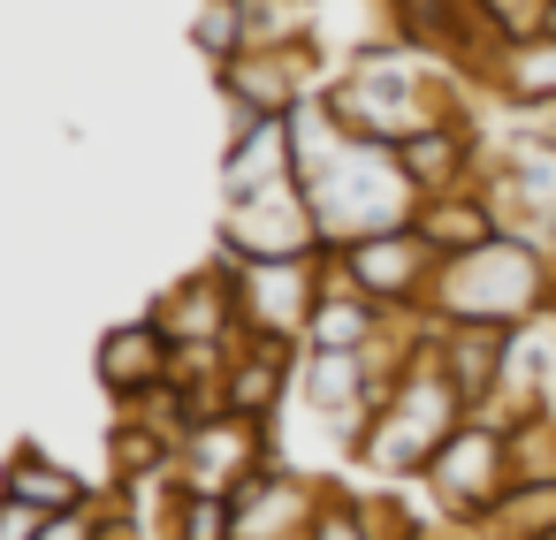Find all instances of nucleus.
Listing matches in <instances>:
<instances>
[{
	"label": "nucleus",
	"mask_w": 556,
	"mask_h": 540,
	"mask_svg": "<svg viewBox=\"0 0 556 540\" xmlns=\"http://www.w3.org/2000/svg\"><path fill=\"white\" fill-rule=\"evenodd\" d=\"M412 229L450 259V252H472V244H488L503 221H495V206H488V183H457V191H434V198H419V214H412Z\"/></svg>",
	"instance_id": "nucleus-20"
},
{
	"label": "nucleus",
	"mask_w": 556,
	"mask_h": 540,
	"mask_svg": "<svg viewBox=\"0 0 556 540\" xmlns=\"http://www.w3.org/2000/svg\"><path fill=\"white\" fill-rule=\"evenodd\" d=\"M548 312H556V297H548Z\"/></svg>",
	"instance_id": "nucleus-31"
},
{
	"label": "nucleus",
	"mask_w": 556,
	"mask_h": 540,
	"mask_svg": "<svg viewBox=\"0 0 556 540\" xmlns=\"http://www.w3.org/2000/svg\"><path fill=\"white\" fill-rule=\"evenodd\" d=\"M305 540H381V532H374L366 494H351L343 479H328V494H320V510H313V532H305Z\"/></svg>",
	"instance_id": "nucleus-27"
},
{
	"label": "nucleus",
	"mask_w": 556,
	"mask_h": 540,
	"mask_svg": "<svg viewBox=\"0 0 556 540\" xmlns=\"http://www.w3.org/2000/svg\"><path fill=\"white\" fill-rule=\"evenodd\" d=\"M480 16L503 39H533V31H556V0H480Z\"/></svg>",
	"instance_id": "nucleus-28"
},
{
	"label": "nucleus",
	"mask_w": 556,
	"mask_h": 540,
	"mask_svg": "<svg viewBox=\"0 0 556 540\" xmlns=\"http://www.w3.org/2000/svg\"><path fill=\"white\" fill-rule=\"evenodd\" d=\"M275 183H298L290 115L229 123V145H222V198H260V191H275Z\"/></svg>",
	"instance_id": "nucleus-16"
},
{
	"label": "nucleus",
	"mask_w": 556,
	"mask_h": 540,
	"mask_svg": "<svg viewBox=\"0 0 556 540\" xmlns=\"http://www.w3.org/2000/svg\"><path fill=\"white\" fill-rule=\"evenodd\" d=\"M465 426V396L450 388V373L434 365V350H412L404 373L381 388V403L366 411L351 457L374 472V479H419V464Z\"/></svg>",
	"instance_id": "nucleus-2"
},
{
	"label": "nucleus",
	"mask_w": 556,
	"mask_h": 540,
	"mask_svg": "<svg viewBox=\"0 0 556 540\" xmlns=\"http://www.w3.org/2000/svg\"><path fill=\"white\" fill-rule=\"evenodd\" d=\"M328 252L320 221H313V198L305 183H275L260 198H222V221H214V259L237 267V259H313Z\"/></svg>",
	"instance_id": "nucleus-5"
},
{
	"label": "nucleus",
	"mask_w": 556,
	"mask_h": 540,
	"mask_svg": "<svg viewBox=\"0 0 556 540\" xmlns=\"http://www.w3.org/2000/svg\"><path fill=\"white\" fill-rule=\"evenodd\" d=\"M229 290H237V327L244 335L305 350V320L320 305V252L313 259H237Z\"/></svg>",
	"instance_id": "nucleus-7"
},
{
	"label": "nucleus",
	"mask_w": 556,
	"mask_h": 540,
	"mask_svg": "<svg viewBox=\"0 0 556 540\" xmlns=\"http://www.w3.org/2000/svg\"><path fill=\"white\" fill-rule=\"evenodd\" d=\"M305 198H313V221L328 244H358V236H381V229H404L419 214V191L396 160V145H366L351 138L336 160H320L313 176H298Z\"/></svg>",
	"instance_id": "nucleus-3"
},
{
	"label": "nucleus",
	"mask_w": 556,
	"mask_h": 540,
	"mask_svg": "<svg viewBox=\"0 0 556 540\" xmlns=\"http://www.w3.org/2000/svg\"><path fill=\"white\" fill-rule=\"evenodd\" d=\"M389 320H396V312L366 305L358 290H320V305H313V320H305V350H374V343L389 335Z\"/></svg>",
	"instance_id": "nucleus-22"
},
{
	"label": "nucleus",
	"mask_w": 556,
	"mask_h": 540,
	"mask_svg": "<svg viewBox=\"0 0 556 540\" xmlns=\"http://www.w3.org/2000/svg\"><path fill=\"white\" fill-rule=\"evenodd\" d=\"M320 494H328L320 472H298V464L267 457L260 472H244L229 487V540H305Z\"/></svg>",
	"instance_id": "nucleus-11"
},
{
	"label": "nucleus",
	"mask_w": 556,
	"mask_h": 540,
	"mask_svg": "<svg viewBox=\"0 0 556 540\" xmlns=\"http://www.w3.org/2000/svg\"><path fill=\"white\" fill-rule=\"evenodd\" d=\"M92 373H100V388H108L115 403L153 396V388H168V373H176V343L138 312V320H123V327H108V335H100Z\"/></svg>",
	"instance_id": "nucleus-17"
},
{
	"label": "nucleus",
	"mask_w": 556,
	"mask_h": 540,
	"mask_svg": "<svg viewBox=\"0 0 556 540\" xmlns=\"http://www.w3.org/2000/svg\"><path fill=\"white\" fill-rule=\"evenodd\" d=\"M146 320H153L176 350H222V343L244 335V327H237V290H229V267H222V259L176 274V282L146 305Z\"/></svg>",
	"instance_id": "nucleus-12"
},
{
	"label": "nucleus",
	"mask_w": 556,
	"mask_h": 540,
	"mask_svg": "<svg viewBox=\"0 0 556 540\" xmlns=\"http://www.w3.org/2000/svg\"><path fill=\"white\" fill-rule=\"evenodd\" d=\"M480 92H495L510 115H533V107H556V31H533V39H503L495 62L472 77Z\"/></svg>",
	"instance_id": "nucleus-18"
},
{
	"label": "nucleus",
	"mask_w": 556,
	"mask_h": 540,
	"mask_svg": "<svg viewBox=\"0 0 556 540\" xmlns=\"http://www.w3.org/2000/svg\"><path fill=\"white\" fill-rule=\"evenodd\" d=\"M0 494H16V502H31V510H77V502H92L100 487L85 479V472H70L54 449H39V441H16L9 457H0Z\"/></svg>",
	"instance_id": "nucleus-19"
},
{
	"label": "nucleus",
	"mask_w": 556,
	"mask_h": 540,
	"mask_svg": "<svg viewBox=\"0 0 556 540\" xmlns=\"http://www.w3.org/2000/svg\"><path fill=\"white\" fill-rule=\"evenodd\" d=\"M214 92L229 107V123L252 115H298V100L320 92V54L313 47H244L214 69Z\"/></svg>",
	"instance_id": "nucleus-9"
},
{
	"label": "nucleus",
	"mask_w": 556,
	"mask_h": 540,
	"mask_svg": "<svg viewBox=\"0 0 556 540\" xmlns=\"http://www.w3.org/2000/svg\"><path fill=\"white\" fill-rule=\"evenodd\" d=\"M343 252V274L366 305L381 312H427V282L442 267V252L404 221V229H381V236H358V244H336Z\"/></svg>",
	"instance_id": "nucleus-10"
},
{
	"label": "nucleus",
	"mask_w": 556,
	"mask_h": 540,
	"mask_svg": "<svg viewBox=\"0 0 556 540\" xmlns=\"http://www.w3.org/2000/svg\"><path fill=\"white\" fill-rule=\"evenodd\" d=\"M548 297H556V259L510 229H495L472 252H450L427 282V312L465 327H526L548 312Z\"/></svg>",
	"instance_id": "nucleus-1"
},
{
	"label": "nucleus",
	"mask_w": 556,
	"mask_h": 540,
	"mask_svg": "<svg viewBox=\"0 0 556 540\" xmlns=\"http://www.w3.org/2000/svg\"><path fill=\"white\" fill-rule=\"evenodd\" d=\"M404 365H389L381 350H298V388H290V403H305L343 449L358 441V426H366V411L381 403V388L396 381Z\"/></svg>",
	"instance_id": "nucleus-6"
},
{
	"label": "nucleus",
	"mask_w": 556,
	"mask_h": 540,
	"mask_svg": "<svg viewBox=\"0 0 556 540\" xmlns=\"http://www.w3.org/2000/svg\"><path fill=\"white\" fill-rule=\"evenodd\" d=\"M320 0H244V47H313Z\"/></svg>",
	"instance_id": "nucleus-24"
},
{
	"label": "nucleus",
	"mask_w": 556,
	"mask_h": 540,
	"mask_svg": "<svg viewBox=\"0 0 556 540\" xmlns=\"http://www.w3.org/2000/svg\"><path fill=\"white\" fill-rule=\"evenodd\" d=\"M419 494L434 517H457V525H480L503 494H510V441L495 419L465 411V426L419 464Z\"/></svg>",
	"instance_id": "nucleus-4"
},
{
	"label": "nucleus",
	"mask_w": 556,
	"mask_h": 540,
	"mask_svg": "<svg viewBox=\"0 0 556 540\" xmlns=\"http://www.w3.org/2000/svg\"><path fill=\"white\" fill-rule=\"evenodd\" d=\"M191 47H199L206 69L244 54V0H199V9H191Z\"/></svg>",
	"instance_id": "nucleus-26"
},
{
	"label": "nucleus",
	"mask_w": 556,
	"mask_h": 540,
	"mask_svg": "<svg viewBox=\"0 0 556 540\" xmlns=\"http://www.w3.org/2000/svg\"><path fill=\"white\" fill-rule=\"evenodd\" d=\"M39 525H47V510L16 502V494H0V540H39Z\"/></svg>",
	"instance_id": "nucleus-29"
},
{
	"label": "nucleus",
	"mask_w": 556,
	"mask_h": 540,
	"mask_svg": "<svg viewBox=\"0 0 556 540\" xmlns=\"http://www.w3.org/2000/svg\"><path fill=\"white\" fill-rule=\"evenodd\" d=\"M427 350L450 373V388L465 396V411L495 403L503 388V358H510V327H465V320H434L427 312Z\"/></svg>",
	"instance_id": "nucleus-14"
},
{
	"label": "nucleus",
	"mask_w": 556,
	"mask_h": 540,
	"mask_svg": "<svg viewBox=\"0 0 556 540\" xmlns=\"http://www.w3.org/2000/svg\"><path fill=\"white\" fill-rule=\"evenodd\" d=\"M275 457V426L244 419V411H206L199 426H184L168 487H199V494H229L244 472H260Z\"/></svg>",
	"instance_id": "nucleus-8"
},
{
	"label": "nucleus",
	"mask_w": 556,
	"mask_h": 540,
	"mask_svg": "<svg viewBox=\"0 0 556 540\" xmlns=\"http://www.w3.org/2000/svg\"><path fill=\"white\" fill-rule=\"evenodd\" d=\"M100 540H146V532H138V525H130V510H123V517H115V525H108Z\"/></svg>",
	"instance_id": "nucleus-30"
},
{
	"label": "nucleus",
	"mask_w": 556,
	"mask_h": 540,
	"mask_svg": "<svg viewBox=\"0 0 556 540\" xmlns=\"http://www.w3.org/2000/svg\"><path fill=\"white\" fill-rule=\"evenodd\" d=\"M168 464H176V434H168V426H153V419L115 411V426H108V487H115V494L146 487V479H161V487H168Z\"/></svg>",
	"instance_id": "nucleus-21"
},
{
	"label": "nucleus",
	"mask_w": 556,
	"mask_h": 540,
	"mask_svg": "<svg viewBox=\"0 0 556 540\" xmlns=\"http://www.w3.org/2000/svg\"><path fill=\"white\" fill-rule=\"evenodd\" d=\"M161 532L168 540H229V494L161 487Z\"/></svg>",
	"instance_id": "nucleus-25"
},
{
	"label": "nucleus",
	"mask_w": 556,
	"mask_h": 540,
	"mask_svg": "<svg viewBox=\"0 0 556 540\" xmlns=\"http://www.w3.org/2000/svg\"><path fill=\"white\" fill-rule=\"evenodd\" d=\"M396 160H404V176H412V191H419V198H434V191H457V183H480V176H488V153H480L472 115H450V123L412 130V138L396 145Z\"/></svg>",
	"instance_id": "nucleus-15"
},
{
	"label": "nucleus",
	"mask_w": 556,
	"mask_h": 540,
	"mask_svg": "<svg viewBox=\"0 0 556 540\" xmlns=\"http://www.w3.org/2000/svg\"><path fill=\"white\" fill-rule=\"evenodd\" d=\"M298 388V343H267V335H237L229 343V365H222V411H244V419H282Z\"/></svg>",
	"instance_id": "nucleus-13"
},
{
	"label": "nucleus",
	"mask_w": 556,
	"mask_h": 540,
	"mask_svg": "<svg viewBox=\"0 0 556 540\" xmlns=\"http://www.w3.org/2000/svg\"><path fill=\"white\" fill-rule=\"evenodd\" d=\"M503 441H510V487H556V403L510 411Z\"/></svg>",
	"instance_id": "nucleus-23"
}]
</instances>
